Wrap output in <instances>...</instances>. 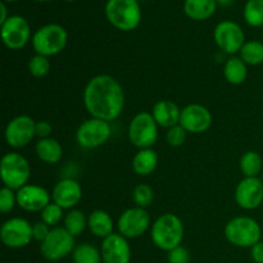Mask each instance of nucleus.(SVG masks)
<instances>
[{
	"mask_svg": "<svg viewBox=\"0 0 263 263\" xmlns=\"http://www.w3.org/2000/svg\"><path fill=\"white\" fill-rule=\"evenodd\" d=\"M262 230L259 223L248 216H239L229 221L225 226V236L233 246L252 248L261 241Z\"/></svg>",
	"mask_w": 263,
	"mask_h": 263,
	"instance_id": "4",
	"label": "nucleus"
},
{
	"mask_svg": "<svg viewBox=\"0 0 263 263\" xmlns=\"http://www.w3.org/2000/svg\"><path fill=\"white\" fill-rule=\"evenodd\" d=\"M103 263H130L131 248L127 239L121 234H115L103 239L100 247Z\"/></svg>",
	"mask_w": 263,
	"mask_h": 263,
	"instance_id": "18",
	"label": "nucleus"
},
{
	"mask_svg": "<svg viewBox=\"0 0 263 263\" xmlns=\"http://www.w3.org/2000/svg\"><path fill=\"white\" fill-rule=\"evenodd\" d=\"M244 21L251 27L263 26V0H248L243 10Z\"/></svg>",
	"mask_w": 263,
	"mask_h": 263,
	"instance_id": "30",
	"label": "nucleus"
},
{
	"mask_svg": "<svg viewBox=\"0 0 263 263\" xmlns=\"http://www.w3.org/2000/svg\"><path fill=\"white\" fill-rule=\"evenodd\" d=\"M0 10H2V15H0V25H3V23H4L5 21L10 17V15H8V10H7V7H5L4 2L0 4Z\"/></svg>",
	"mask_w": 263,
	"mask_h": 263,
	"instance_id": "40",
	"label": "nucleus"
},
{
	"mask_svg": "<svg viewBox=\"0 0 263 263\" xmlns=\"http://www.w3.org/2000/svg\"><path fill=\"white\" fill-rule=\"evenodd\" d=\"M223 76L231 85L243 84L248 76V67L240 57H231L223 67Z\"/></svg>",
	"mask_w": 263,
	"mask_h": 263,
	"instance_id": "25",
	"label": "nucleus"
},
{
	"mask_svg": "<svg viewBox=\"0 0 263 263\" xmlns=\"http://www.w3.org/2000/svg\"><path fill=\"white\" fill-rule=\"evenodd\" d=\"M133 199L136 203V207L146 208L152 204L154 199V192L149 185L139 184L133 192Z\"/></svg>",
	"mask_w": 263,
	"mask_h": 263,
	"instance_id": "32",
	"label": "nucleus"
},
{
	"mask_svg": "<svg viewBox=\"0 0 263 263\" xmlns=\"http://www.w3.org/2000/svg\"><path fill=\"white\" fill-rule=\"evenodd\" d=\"M240 171L244 177H258L261 174L263 161L259 153L254 151H249L244 153L240 158Z\"/></svg>",
	"mask_w": 263,
	"mask_h": 263,
	"instance_id": "26",
	"label": "nucleus"
},
{
	"mask_svg": "<svg viewBox=\"0 0 263 263\" xmlns=\"http://www.w3.org/2000/svg\"><path fill=\"white\" fill-rule=\"evenodd\" d=\"M187 131L182 127L181 125H176L174 127L168 128L166 134V140L170 146L172 148H179V146L184 145L185 140H186Z\"/></svg>",
	"mask_w": 263,
	"mask_h": 263,
	"instance_id": "34",
	"label": "nucleus"
},
{
	"mask_svg": "<svg viewBox=\"0 0 263 263\" xmlns=\"http://www.w3.org/2000/svg\"><path fill=\"white\" fill-rule=\"evenodd\" d=\"M84 104L91 117L112 122L125 108V92L115 77L98 74L85 86Z\"/></svg>",
	"mask_w": 263,
	"mask_h": 263,
	"instance_id": "1",
	"label": "nucleus"
},
{
	"mask_svg": "<svg viewBox=\"0 0 263 263\" xmlns=\"http://www.w3.org/2000/svg\"><path fill=\"white\" fill-rule=\"evenodd\" d=\"M2 26V40L10 50L25 48L31 39V27L22 15H10Z\"/></svg>",
	"mask_w": 263,
	"mask_h": 263,
	"instance_id": "11",
	"label": "nucleus"
},
{
	"mask_svg": "<svg viewBox=\"0 0 263 263\" xmlns=\"http://www.w3.org/2000/svg\"><path fill=\"white\" fill-rule=\"evenodd\" d=\"M0 177L4 186L17 192L28 184L31 177L30 163L20 153H7L0 162Z\"/></svg>",
	"mask_w": 263,
	"mask_h": 263,
	"instance_id": "6",
	"label": "nucleus"
},
{
	"mask_svg": "<svg viewBox=\"0 0 263 263\" xmlns=\"http://www.w3.org/2000/svg\"><path fill=\"white\" fill-rule=\"evenodd\" d=\"M251 256L256 263H263V241H258L251 248Z\"/></svg>",
	"mask_w": 263,
	"mask_h": 263,
	"instance_id": "39",
	"label": "nucleus"
},
{
	"mask_svg": "<svg viewBox=\"0 0 263 263\" xmlns=\"http://www.w3.org/2000/svg\"><path fill=\"white\" fill-rule=\"evenodd\" d=\"M180 125L190 134L205 133L212 125V115L210 109L202 104H189L181 109Z\"/></svg>",
	"mask_w": 263,
	"mask_h": 263,
	"instance_id": "16",
	"label": "nucleus"
},
{
	"mask_svg": "<svg viewBox=\"0 0 263 263\" xmlns=\"http://www.w3.org/2000/svg\"><path fill=\"white\" fill-rule=\"evenodd\" d=\"M64 229L71 235L79 236L87 228V218L84 212L79 210H72L64 216Z\"/></svg>",
	"mask_w": 263,
	"mask_h": 263,
	"instance_id": "29",
	"label": "nucleus"
},
{
	"mask_svg": "<svg viewBox=\"0 0 263 263\" xmlns=\"http://www.w3.org/2000/svg\"><path fill=\"white\" fill-rule=\"evenodd\" d=\"M217 5L216 0H185L184 12L190 20L205 21L215 14Z\"/></svg>",
	"mask_w": 263,
	"mask_h": 263,
	"instance_id": "21",
	"label": "nucleus"
},
{
	"mask_svg": "<svg viewBox=\"0 0 263 263\" xmlns=\"http://www.w3.org/2000/svg\"><path fill=\"white\" fill-rule=\"evenodd\" d=\"M35 152L40 161L49 164L58 163L63 157V148H62L61 143L53 138L40 139L36 143Z\"/></svg>",
	"mask_w": 263,
	"mask_h": 263,
	"instance_id": "23",
	"label": "nucleus"
},
{
	"mask_svg": "<svg viewBox=\"0 0 263 263\" xmlns=\"http://www.w3.org/2000/svg\"><path fill=\"white\" fill-rule=\"evenodd\" d=\"M112 127L104 120L91 117L79 126L76 131V140L85 149H95L104 145L110 138Z\"/></svg>",
	"mask_w": 263,
	"mask_h": 263,
	"instance_id": "8",
	"label": "nucleus"
},
{
	"mask_svg": "<svg viewBox=\"0 0 263 263\" xmlns=\"http://www.w3.org/2000/svg\"><path fill=\"white\" fill-rule=\"evenodd\" d=\"M50 61H49L48 57L44 55H33L32 58L28 61V72L32 74L33 77H37V79H41V77L46 76L50 71Z\"/></svg>",
	"mask_w": 263,
	"mask_h": 263,
	"instance_id": "31",
	"label": "nucleus"
},
{
	"mask_svg": "<svg viewBox=\"0 0 263 263\" xmlns=\"http://www.w3.org/2000/svg\"><path fill=\"white\" fill-rule=\"evenodd\" d=\"M0 239L8 248H23L33 239L32 225L25 218H10L3 223L0 229Z\"/></svg>",
	"mask_w": 263,
	"mask_h": 263,
	"instance_id": "10",
	"label": "nucleus"
},
{
	"mask_svg": "<svg viewBox=\"0 0 263 263\" xmlns=\"http://www.w3.org/2000/svg\"><path fill=\"white\" fill-rule=\"evenodd\" d=\"M50 231H51L50 226L46 225V223L43 222V221H41V222H36L35 225H32L33 239L40 241V243H43V241L48 238Z\"/></svg>",
	"mask_w": 263,
	"mask_h": 263,
	"instance_id": "37",
	"label": "nucleus"
},
{
	"mask_svg": "<svg viewBox=\"0 0 263 263\" xmlns=\"http://www.w3.org/2000/svg\"><path fill=\"white\" fill-rule=\"evenodd\" d=\"M152 116L158 126L171 128L174 126L180 125L181 109L172 100H159L154 104Z\"/></svg>",
	"mask_w": 263,
	"mask_h": 263,
	"instance_id": "20",
	"label": "nucleus"
},
{
	"mask_svg": "<svg viewBox=\"0 0 263 263\" xmlns=\"http://www.w3.org/2000/svg\"><path fill=\"white\" fill-rule=\"evenodd\" d=\"M158 166V156L153 149H140L133 158V170L139 176L153 174Z\"/></svg>",
	"mask_w": 263,
	"mask_h": 263,
	"instance_id": "24",
	"label": "nucleus"
},
{
	"mask_svg": "<svg viewBox=\"0 0 263 263\" xmlns=\"http://www.w3.org/2000/svg\"><path fill=\"white\" fill-rule=\"evenodd\" d=\"M74 236L64 228H53L48 238L41 243L40 252L50 262L59 261L74 251Z\"/></svg>",
	"mask_w": 263,
	"mask_h": 263,
	"instance_id": "9",
	"label": "nucleus"
},
{
	"mask_svg": "<svg viewBox=\"0 0 263 263\" xmlns=\"http://www.w3.org/2000/svg\"><path fill=\"white\" fill-rule=\"evenodd\" d=\"M17 204V195H15L14 190L9 189V187L4 186L0 190V211L3 213L12 212L13 208Z\"/></svg>",
	"mask_w": 263,
	"mask_h": 263,
	"instance_id": "35",
	"label": "nucleus"
},
{
	"mask_svg": "<svg viewBox=\"0 0 263 263\" xmlns=\"http://www.w3.org/2000/svg\"><path fill=\"white\" fill-rule=\"evenodd\" d=\"M217 2L218 5H222V7H228V5H230L231 3H233V0H216Z\"/></svg>",
	"mask_w": 263,
	"mask_h": 263,
	"instance_id": "41",
	"label": "nucleus"
},
{
	"mask_svg": "<svg viewBox=\"0 0 263 263\" xmlns=\"http://www.w3.org/2000/svg\"><path fill=\"white\" fill-rule=\"evenodd\" d=\"M151 226V216L145 208L133 207L121 213L117 221L118 234L126 239H135L143 235Z\"/></svg>",
	"mask_w": 263,
	"mask_h": 263,
	"instance_id": "13",
	"label": "nucleus"
},
{
	"mask_svg": "<svg viewBox=\"0 0 263 263\" xmlns=\"http://www.w3.org/2000/svg\"><path fill=\"white\" fill-rule=\"evenodd\" d=\"M73 263H102V253L92 244L84 243L76 247L72 253Z\"/></svg>",
	"mask_w": 263,
	"mask_h": 263,
	"instance_id": "28",
	"label": "nucleus"
},
{
	"mask_svg": "<svg viewBox=\"0 0 263 263\" xmlns=\"http://www.w3.org/2000/svg\"><path fill=\"white\" fill-rule=\"evenodd\" d=\"M87 228L92 235L105 239L113 234V220L108 212L103 210H97L90 213L87 217Z\"/></svg>",
	"mask_w": 263,
	"mask_h": 263,
	"instance_id": "22",
	"label": "nucleus"
},
{
	"mask_svg": "<svg viewBox=\"0 0 263 263\" xmlns=\"http://www.w3.org/2000/svg\"><path fill=\"white\" fill-rule=\"evenodd\" d=\"M82 199V187L76 180L63 179L54 186L51 200L63 210L73 208Z\"/></svg>",
	"mask_w": 263,
	"mask_h": 263,
	"instance_id": "19",
	"label": "nucleus"
},
{
	"mask_svg": "<svg viewBox=\"0 0 263 263\" xmlns=\"http://www.w3.org/2000/svg\"><path fill=\"white\" fill-rule=\"evenodd\" d=\"M66 2H69V3H72V2H76V0H66Z\"/></svg>",
	"mask_w": 263,
	"mask_h": 263,
	"instance_id": "44",
	"label": "nucleus"
},
{
	"mask_svg": "<svg viewBox=\"0 0 263 263\" xmlns=\"http://www.w3.org/2000/svg\"><path fill=\"white\" fill-rule=\"evenodd\" d=\"M17 205L27 212H41L48 204H50L51 195L45 187L39 185L27 184L15 192Z\"/></svg>",
	"mask_w": 263,
	"mask_h": 263,
	"instance_id": "17",
	"label": "nucleus"
},
{
	"mask_svg": "<svg viewBox=\"0 0 263 263\" xmlns=\"http://www.w3.org/2000/svg\"><path fill=\"white\" fill-rule=\"evenodd\" d=\"M33 2H39V3H45V2H50V0H33Z\"/></svg>",
	"mask_w": 263,
	"mask_h": 263,
	"instance_id": "42",
	"label": "nucleus"
},
{
	"mask_svg": "<svg viewBox=\"0 0 263 263\" xmlns=\"http://www.w3.org/2000/svg\"><path fill=\"white\" fill-rule=\"evenodd\" d=\"M4 3H13V2H17V0H3Z\"/></svg>",
	"mask_w": 263,
	"mask_h": 263,
	"instance_id": "43",
	"label": "nucleus"
},
{
	"mask_svg": "<svg viewBox=\"0 0 263 263\" xmlns=\"http://www.w3.org/2000/svg\"><path fill=\"white\" fill-rule=\"evenodd\" d=\"M62 218H63V208L59 207L54 202H51L41 211V221L50 228H55L61 222Z\"/></svg>",
	"mask_w": 263,
	"mask_h": 263,
	"instance_id": "33",
	"label": "nucleus"
},
{
	"mask_svg": "<svg viewBox=\"0 0 263 263\" xmlns=\"http://www.w3.org/2000/svg\"><path fill=\"white\" fill-rule=\"evenodd\" d=\"M68 33L63 26L49 23L39 28L32 35V46L36 54L44 57H54L61 53L67 45Z\"/></svg>",
	"mask_w": 263,
	"mask_h": 263,
	"instance_id": "5",
	"label": "nucleus"
},
{
	"mask_svg": "<svg viewBox=\"0 0 263 263\" xmlns=\"http://www.w3.org/2000/svg\"><path fill=\"white\" fill-rule=\"evenodd\" d=\"M235 200L243 210L252 211L263 203V182L258 177H244L235 190Z\"/></svg>",
	"mask_w": 263,
	"mask_h": 263,
	"instance_id": "15",
	"label": "nucleus"
},
{
	"mask_svg": "<svg viewBox=\"0 0 263 263\" xmlns=\"http://www.w3.org/2000/svg\"><path fill=\"white\" fill-rule=\"evenodd\" d=\"M190 253L185 247L179 246L168 252V263H189Z\"/></svg>",
	"mask_w": 263,
	"mask_h": 263,
	"instance_id": "36",
	"label": "nucleus"
},
{
	"mask_svg": "<svg viewBox=\"0 0 263 263\" xmlns=\"http://www.w3.org/2000/svg\"><path fill=\"white\" fill-rule=\"evenodd\" d=\"M213 39L218 48L226 54H236L246 44V35L240 26L233 21H222L216 26Z\"/></svg>",
	"mask_w": 263,
	"mask_h": 263,
	"instance_id": "12",
	"label": "nucleus"
},
{
	"mask_svg": "<svg viewBox=\"0 0 263 263\" xmlns=\"http://www.w3.org/2000/svg\"><path fill=\"white\" fill-rule=\"evenodd\" d=\"M261 180H262V182H263V174H262V179Z\"/></svg>",
	"mask_w": 263,
	"mask_h": 263,
	"instance_id": "45",
	"label": "nucleus"
},
{
	"mask_svg": "<svg viewBox=\"0 0 263 263\" xmlns=\"http://www.w3.org/2000/svg\"><path fill=\"white\" fill-rule=\"evenodd\" d=\"M152 241L161 251L170 252L181 246L184 239V225L179 216L174 213H164L159 216L151 230Z\"/></svg>",
	"mask_w": 263,
	"mask_h": 263,
	"instance_id": "2",
	"label": "nucleus"
},
{
	"mask_svg": "<svg viewBox=\"0 0 263 263\" xmlns=\"http://www.w3.org/2000/svg\"><path fill=\"white\" fill-rule=\"evenodd\" d=\"M128 140L139 149H151L158 139V125L152 113L140 112L128 125Z\"/></svg>",
	"mask_w": 263,
	"mask_h": 263,
	"instance_id": "7",
	"label": "nucleus"
},
{
	"mask_svg": "<svg viewBox=\"0 0 263 263\" xmlns=\"http://www.w3.org/2000/svg\"><path fill=\"white\" fill-rule=\"evenodd\" d=\"M51 130H53V127H51V125L48 121H39V122H36V136H39L40 139L49 138Z\"/></svg>",
	"mask_w": 263,
	"mask_h": 263,
	"instance_id": "38",
	"label": "nucleus"
},
{
	"mask_svg": "<svg viewBox=\"0 0 263 263\" xmlns=\"http://www.w3.org/2000/svg\"><path fill=\"white\" fill-rule=\"evenodd\" d=\"M239 53L247 66H259L263 63V43L261 41H246Z\"/></svg>",
	"mask_w": 263,
	"mask_h": 263,
	"instance_id": "27",
	"label": "nucleus"
},
{
	"mask_svg": "<svg viewBox=\"0 0 263 263\" xmlns=\"http://www.w3.org/2000/svg\"><path fill=\"white\" fill-rule=\"evenodd\" d=\"M4 136L8 145L12 148H25L36 136V122L30 116H17L9 121L5 127Z\"/></svg>",
	"mask_w": 263,
	"mask_h": 263,
	"instance_id": "14",
	"label": "nucleus"
},
{
	"mask_svg": "<svg viewBox=\"0 0 263 263\" xmlns=\"http://www.w3.org/2000/svg\"><path fill=\"white\" fill-rule=\"evenodd\" d=\"M105 15L113 27L130 32L140 25L141 8L138 0H108Z\"/></svg>",
	"mask_w": 263,
	"mask_h": 263,
	"instance_id": "3",
	"label": "nucleus"
}]
</instances>
